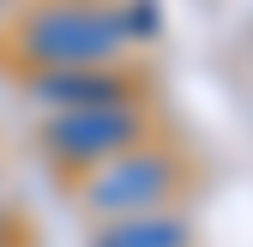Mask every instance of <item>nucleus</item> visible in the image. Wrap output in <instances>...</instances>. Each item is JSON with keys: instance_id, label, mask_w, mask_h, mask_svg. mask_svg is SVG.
<instances>
[{"instance_id": "1", "label": "nucleus", "mask_w": 253, "mask_h": 247, "mask_svg": "<svg viewBox=\"0 0 253 247\" xmlns=\"http://www.w3.org/2000/svg\"><path fill=\"white\" fill-rule=\"evenodd\" d=\"M126 42V18L97 6H42L24 18V54L48 73H90Z\"/></svg>"}, {"instance_id": "2", "label": "nucleus", "mask_w": 253, "mask_h": 247, "mask_svg": "<svg viewBox=\"0 0 253 247\" xmlns=\"http://www.w3.org/2000/svg\"><path fill=\"white\" fill-rule=\"evenodd\" d=\"M133 139H139V115L121 109V103L60 109V115L48 121V145H54L67 163H90V157H109V151H126Z\"/></svg>"}, {"instance_id": "3", "label": "nucleus", "mask_w": 253, "mask_h": 247, "mask_svg": "<svg viewBox=\"0 0 253 247\" xmlns=\"http://www.w3.org/2000/svg\"><path fill=\"white\" fill-rule=\"evenodd\" d=\"M169 181H175V169L163 157H151V151H139V157H121V163H109L97 181H90L84 205L90 211H109V217H139L151 199L169 193Z\"/></svg>"}, {"instance_id": "4", "label": "nucleus", "mask_w": 253, "mask_h": 247, "mask_svg": "<svg viewBox=\"0 0 253 247\" xmlns=\"http://www.w3.org/2000/svg\"><path fill=\"white\" fill-rule=\"evenodd\" d=\"M115 79L109 73H97V67H90V73H42L37 79V97L42 103H73V109H97V103H115Z\"/></svg>"}, {"instance_id": "5", "label": "nucleus", "mask_w": 253, "mask_h": 247, "mask_svg": "<svg viewBox=\"0 0 253 247\" xmlns=\"http://www.w3.org/2000/svg\"><path fill=\"white\" fill-rule=\"evenodd\" d=\"M181 241H187V229L175 217H126V223L103 229L90 247H181Z\"/></svg>"}]
</instances>
